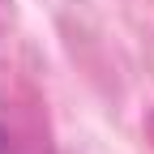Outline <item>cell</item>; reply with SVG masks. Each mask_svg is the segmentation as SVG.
<instances>
[{"label": "cell", "instance_id": "obj_2", "mask_svg": "<svg viewBox=\"0 0 154 154\" xmlns=\"http://www.w3.org/2000/svg\"><path fill=\"white\" fill-rule=\"evenodd\" d=\"M0 141H5V128H0Z\"/></svg>", "mask_w": 154, "mask_h": 154}, {"label": "cell", "instance_id": "obj_1", "mask_svg": "<svg viewBox=\"0 0 154 154\" xmlns=\"http://www.w3.org/2000/svg\"><path fill=\"white\" fill-rule=\"evenodd\" d=\"M9 22H13V0H0V34L9 30Z\"/></svg>", "mask_w": 154, "mask_h": 154}]
</instances>
